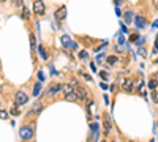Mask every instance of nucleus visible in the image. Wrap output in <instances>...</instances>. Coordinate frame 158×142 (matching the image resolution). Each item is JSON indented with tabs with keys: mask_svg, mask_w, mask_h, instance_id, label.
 Masks as SVG:
<instances>
[{
	"mask_svg": "<svg viewBox=\"0 0 158 142\" xmlns=\"http://www.w3.org/2000/svg\"><path fill=\"white\" fill-rule=\"evenodd\" d=\"M27 101H29V96H27L25 92H16V95H14V103H16L17 106L25 104Z\"/></svg>",
	"mask_w": 158,
	"mask_h": 142,
	"instance_id": "f257e3e1",
	"label": "nucleus"
},
{
	"mask_svg": "<svg viewBox=\"0 0 158 142\" xmlns=\"http://www.w3.org/2000/svg\"><path fill=\"white\" fill-rule=\"evenodd\" d=\"M19 134H21L22 139H32V136H33V128H32V126H22Z\"/></svg>",
	"mask_w": 158,
	"mask_h": 142,
	"instance_id": "f03ea898",
	"label": "nucleus"
},
{
	"mask_svg": "<svg viewBox=\"0 0 158 142\" xmlns=\"http://www.w3.org/2000/svg\"><path fill=\"white\" fill-rule=\"evenodd\" d=\"M33 11L37 14H44V3L41 0H35L33 2Z\"/></svg>",
	"mask_w": 158,
	"mask_h": 142,
	"instance_id": "7ed1b4c3",
	"label": "nucleus"
},
{
	"mask_svg": "<svg viewBox=\"0 0 158 142\" xmlns=\"http://www.w3.org/2000/svg\"><path fill=\"white\" fill-rule=\"evenodd\" d=\"M74 93H76V96H78V100H86L87 98V90L84 87L76 85V87H74Z\"/></svg>",
	"mask_w": 158,
	"mask_h": 142,
	"instance_id": "20e7f679",
	"label": "nucleus"
},
{
	"mask_svg": "<svg viewBox=\"0 0 158 142\" xmlns=\"http://www.w3.org/2000/svg\"><path fill=\"white\" fill-rule=\"evenodd\" d=\"M133 82L134 81L131 78H127L123 81V84H122V88H123V90H127V92H131V90H133Z\"/></svg>",
	"mask_w": 158,
	"mask_h": 142,
	"instance_id": "39448f33",
	"label": "nucleus"
},
{
	"mask_svg": "<svg viewBox=\"0 0 158 142\" xmlns=\"http://www.w3.org/2000/svg\"><path fill=\"white\" fill-rule=\"evenodd\" d=\"M62 43H63V46L68 47V49H74V47H76V43H73L66 35H63V36H62Z\"/></svg>",
	"mask_w": 158,
	"mask_h": 142,
	"instance_id": "423d86ee",
	"label": "nucleus"
},
{
	"mask_svg": "<svg viewBox=\"0 0 158 142\" xmlns=\"http://www.w3.org/2000/svg\"><path fill=\"white\" fill-rule=\"evenodd\" d=\"M60 88H62V85H60V84H52L51 87L48 88V95H49V96H54L57 92H60Z\"/></svg>",
	"mask_w": 158,
	"mask_h": 142,
	"instance_id": "0eeeda50",
	"label": "nucleus"
},
{
	"mask_svg": "<svg viewBox=\"0 0 158 142\" xmlns=\"http://www.w3.org/2000/svg\"><path fill=\"white\" fill-rule=\"evenodd\" d=\"M65 16H66V8L65 7H60L57 11H55V19L62 21V19H65Z\"/></svg>",
	"mask_w": 158,
	"mask_h": 142,
	"instance_id": "6e6552de",
	"label": "nucleus"
},
{
	"mask_svg": "<svg viewBox=\"0 0 158 142\" xmlns=\"http://www.w3.org/2000/svg\"><path fill=\"white\" fill-rule=\"evenodd\" d=\"M60 90H62L65 95H68V93H71V92H74V87H73L71 84H63Z\"/></svg>",
	"mask_w": 158,
	"mask_h": 142,
	"instance_id": "1a4fd4ad",
	"label": "nucleus"
},
{
	"mask_svg": "<svg viewBox=\"0 0 158 142\" xmlns=\"http://www.w3.org/2000/svg\"><path fill=\"white\" fill-rule=\"evenodd\" d=\"M134 21H136V25H137L139 29L145 27V19H144V17H136Z\"/></svg>",
	"mask_w": 158,
	"mask_h": 142,
	"instance_id": "9d476101",
	"label": "nucleus"
},
{
	"mask_svg": "<svg viewBox=\"0 0 158 142\" xmlns=\"http://www.w3.org/2000/svg\"><path fill=\"white\" fill-rule=\"evenodd\" d=\"M111 131V118L109 117H106V120H104V133H109Z\"/></svg>",
	"mask_w": 158,
	"mask_h": 142,
	"instance_id": "9b49d317",
	"label": "nucleus"
},
{
	"mask_svg": "<svg viewBox=\"0 0 158 142\" xmlns=\"http://www.w3.org/2000/svg\"><path fill=\"white\" fill-rule=\"evenodd\" d=\"M41 92V82H37L33 87V96H38V93Z\"/></svg>",
	"mask_w": 158,
	"mask_h": 142,
	"instance_id": "f8f14e48",
	"label": "nucleus"
},
{
	"mask_svg": "<svg viewBox=\"0 0 158 142\" xmlns=\"http://www.w3.org/2000/svg\"><path fill=\"white\" fill-rule=\"evenodd\" d=\"M157 87H158V82L155 81L153 78H152L150 81H149V88H150V90H155V88H157Z\"/></svg>",
	"mask_w": 158,
	"mask_h": 142,
	"instance_id": "ddd939ff",
	"label": "nucleus"
},
{
	"mask_svg": "<svg viewBox=\"0 0 158 142\" xmlns=\"http://www.w3.org/2000/svg\"><path fill=\"white\" fill-rule=\"evenodd\" d=\"M65 98L68 100V101H76V100H78V96H76V93H74V92H71V93L65 95Z\"/></svg>",
	"mask_w": 158,
	"mask_h": 142,
	"instance_id": "4468645a",
	"label": "nucleus"
},
{
	"mask_svg": "<svg viewBox=\"0 0 158 142\" xmlns=\"http://www.w3.org/2000/svg\"><path fill=\"white\" fill-rule=\"evenodd\" d=\"M38 52H40V55H41V58H48V54H46V51H44V47L43 46H38Z\"/></svg>",
	"mask_w": 158,
	"mask_h": 142,
	"instance_id": "2eb2a0df",
	"label": "nucleus"
},
{
	"mask_svg": "<svg viewBox=\"0 0 158 142\" xmlns=\"http://www.w3.org/2000/svg\"><path fill=\"white\" fill-rule=\"evenodd\" d=\"M10 114H11V115H19V114H21V111L17 109V104H14L13 107L10 109Z\"/></svg>",
	"mask_w": 158,
	"mask_h": 142,
	"instance_id": "dca6fc26",
	"label": "nucleus"
},
{
	"mask_svg": "<svg viewBox=\"0 0 158 142\" xmlns=\"http://www.w3.org/2000/svg\"><path fill=\"white\" fill-rule=\"evenodd\" d=\"M30 46H32V49H37V41H35L33 33H30Z\"/></svg>",
	"mask_w": 158,
	"mask_h": 142,
	"instance_id": "f3484780",
	"label": "nucleus"
},
{
	"mask_svg": "<svg viewBox=\"0 0 158 142\" xmlns=\"http://www.w3.org/2000/svg\"><path fill=\"white\" fill-rule=\"evenodd\" d=\"M40 111H41V104H40V103L32 107V114H37V112H40Z\"/></svg>",
	"mask_w": 158,
	"mask_h": 142,
	"instance_id": "a211bd4d",
	"label": "nucleus"
},
{
	"mask_svg": "<svg viewBox=\"0 0 158 142\" xmlns=\"http://www.w3.org/2000/svg\"><path fill=\"white\" fill-rule=\"evenodd\" d=\"M131 19H133V14H131L130 11H128V13H125V21H127V24H130Z\"/></svg>",
	"mask_w": 158,
	"mask_h": 142,
	"instance_id": "6ab92c4d",
	"label": "nucleus"
},
{
	"mask_svg": "<svg viewBox=\"0 0 158 142\" xmlns=\"http://www.w3.org/2000/svg\"><path fill=\"white\" fill-rule=\"evenodd\" d=\"M87 55H89V52H87V51H81V52H79V58H82V60H86Z\"/></svg>",
	"mask_w": 158,
	"mask_h": 142,
	"instance_id": "aec40b11",
	"label": "nucleus"
},
{
	"mask_svg": "<svg viewBox=\"0 0 158 142\" xmlns=\"http://www.w3.org/2000/svg\"><path fill=\"white\" fill-rule=\"evenodd\" d=\"M108 62H109L111 65L116 63V62H117V55H109V57H108Z\"/></svg>",
	"mask_w": 158,
	"mask_h": 142,
	"instance_id": "412c9836",
	"label": "nucleus"
},
{
	"mask_svg": "<svg viewBox=\"0 0 158 142\" xmlns=\"http://www.w3.org/2000/svg\"><path fill=\"white\" fill-rule=\"evenodd\" d=\"M152 98L155 103H158V93H155V90H152Z\"/></svg>",
	"mask_w": 158,
	"mask_h": 142,
	"instance_id": "4be33fe9",
	"label": "nucleus"
},
{
	"mask_svg": "<svg viewBox=\"0 0 158 142\" xmlns=\"http://www.w3.org/2000/svg\"><path fill=\"white\" fill-rule=\"evenodd\" d=\"M137 38H139V35L134 33V35H131V36H130V41H137Z\"/></svg>",
	"mask_w": 158,
	"mask_h": 142,
	"instance_id": "5701e85b",
	"label": "nucleus"
},
{
	"mask_svg": "<svg viewBox=\"0 0 158 142\" xmlns=\"http://www.w3.org/2000/svg\"><path fill=\"white\" fill-rule=\"evenodd\" d=\"M22 16H24V17H29V16H30V13H29L27 8H24V11H22Z\"/></svg>",
	"mask_w": 158,
	"mask_h": 142,
	"instance_id": "b1692460",
	"label": "nucleus"
},
{
	"mask_svg": "<svg viewBox=\"0 0 158 142\" xmlns=\"http://www.w3.org/2000/svg\"><path fill=\"white\" fill-rule=\"evenodd\" d=\"M8 117V114L5 111H0V118H7Z\"/></svg>",
	"mask_w": 158,
	"mask_h": 142,
	"instance_id": "393cba45",
	"label": "nucleus"
},
{
	"mask_svg": "<svg viewBox=\"0 0 158 142\" xmlns=\"http://www.w3.org/2000/svg\"><path fill=\"white\" fill-rule=\"evenodd\" d=\"M119 43H120V46H122V44L125 43V38L122 36V35H119Z\"/></svg>",
	"mask_w": 158,
	"mask_h": 142,
	"instance_id": "a878e982",
	"label": "nucleus"
},
{
	"mask_svg": "<svg viewBox=\"0 0 158 142\" xmlns=\"http://www.w3.org/2000/svg\"><path fill=\"white\" fill-rule=\"evenodd\" d=\"M82 76H84V78H86V79H87V81H89V82H92V78H90L89 74H86V73H82Z\"/></svg>",
	"mask_w": 158,
	"mask_h": 142,
	"instance_id": "bb28decb",
	"label": "nucleus"
},
{
	"mask_svg": "<svg viewBox=\"0 0 158 142\" xmlns=\"http://www.w3.org/2000/svg\"><path fill=\"white\" fill-rule=\"evenodd\" d=\"M139 54H141L142 57H145V55H147V52H145V49H141V51H139Z\"/></svg>",
	"mask_w": 158,
	"mask_h": 142,
	"instance_id": "cd10ccee",
	"label": "nucleus"
},
{
	"mask_svg": "<svg viewBox=\"0 0 158 142\" xmlns=\"http://www.w3.org/2000/svg\"><path fill=\"white\" fill-rule=\"evenodd\" d=\"M158 51V38H157V41H155V47H153V52H157Z\"/></svg>",
	"mask_w": 158,
	"mask_h": 142,
	"instance_id": "c85d7f7f",
	"label": "nucleus"
},
{
	"mask_svg": "<svg viewBox=\"0 0 158 142\" xmlns=\"http://www.w3.org/2000/svg\"><path fill=\"white\" fill-rule=\"evenodd\" d=\"M104 58V55H98V57H96V62H101Z\"/></svg>",
	"mask_w": 158,
	"mask_h": 142,
	"instance_id": "c756f323",
	"label": "nucleus"
},
{
	"mask_svg": "<svg viewBox=\"0 0 158 142\" xmlns=\"http://www.w3.org/2000/svg\"><path fill=\"white\" fill-rule=\"evenodd\" d=\"M100 76H101L103 79H108V74H106V73H100Z\"/></svg>",
	"mask_w": 158,
	"mask_h": 142,
	"instance_id": "7c9ffc66",
	"label": "nucleus"
},
{
	"mask_svg": "<svg viewBox=\"0 0 158 142\" xmlns=\"http://www.w3.org/2000/svg\"><path fill=\"white\" fill-rule=\"evenodd\" d=\"M38 78H40V81H43V79H44V76H43V73H38Z\"/></svg>",
	"mask_w": 158,
	"mask_h": 142,
	"instance_id": "2f4dec72",
	"label": "nucleus"
},
{
	"mask_svg": "<svg viewBox=\"0 0 158 142\" xmlns=\"http://www.w3.org/2000/svg\"><path fill=\"white\" fill-rule=\"evenodd\" d=\"M153 7L158 10V0H153Z\"/></svg>",
	"mask_w": 158,
	"mask_h": 142,
	"instance_id": "473e14b6",
	"label": "nucleus"
},
{
	"mask_svg": "<svg viewBox=\"0 0 158 142\" xmlns=\"http://www.w3.org/2000/svg\"><path fill=\"white\" fill-rule=\"evenodd\" d=\"M153 79H155V81L158 82V73H155V74H153Z\"/></svg>",
	"mask_w": 158,
	"mask_h": 142,
	"instance_id": "72a5a7b5",
	"label": "nucleus"
},
{
	"mask_svg": "<svg viewBox=\"0 0 158 142\" xmlns=\"http://www.w3.org/2000/svg\"><path fill=\"white\" fill-rule=\"evenodd\" d=\"M103 142H109V141H103Z\"/></svg>",
	"mask_w": 158,
	"mask_h": 142,
	"instance_id": "f704fd0d",
	"label": "nucleus"
},
{
	"mask_svg": "<svg viewBox=\"0 0 158 142\" xmlns=\"http://www.w3.org/2000/svg\"><path fill=\"white\" fill-rule=\"evenodd\" d=\"M157 63H158V58H157Z\"/></svg>",
	"mask_w": 158,
	"mask_h": 142,
	"instance_id": "c9c22d12",
	"label": "nucleus"
},
{
	"mask_svg": "<svg viewBox=\"0 0 158 142\" xmlns=\"http://www.w3.org/2000/svg\"><path fill=\"white\" fill-rule=\"evenodd\" d=\"M2 2H3V0H2Z\"/></svg>",
	"mask_w": 158,
	"mask_h": 142,
	"instance_id": "e433bc0d",
	"label": "nucleus"
}]
</instances>
